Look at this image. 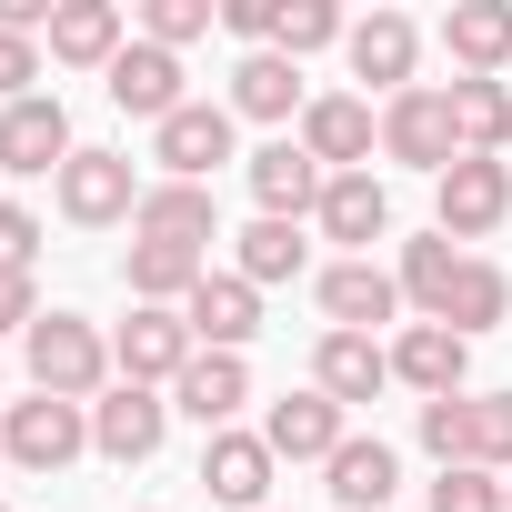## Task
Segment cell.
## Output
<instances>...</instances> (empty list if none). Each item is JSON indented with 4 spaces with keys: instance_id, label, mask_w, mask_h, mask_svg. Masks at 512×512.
I'll return each instance as SVG.
<instances>
[{
    "instance_id": "4dcf8cb0",
    "label": "cell",
    "mask_w": 512,
    "mask_h": 512,
    "mask_svg": "<svg viewBox=\"0 0 512 512\" xmlns=\"http://www.w3.org/2000/svg\"><path fill=\"white\" fill-rule=\"evenodd\" d=\"M452 272H462V251L442 241V231H422V241H402V302L422 312V322H442V302H452Z\"/></svg>"
},
{
    "instance_id": "e575fe53",
    "label": "cell",
    "mask_w": 512,
    "mask_h": 512,
    "mask_svg": "<svg viewBox=\"0 0 512 512\" xmlns=\"http://www.w3.org/2000/svg\"><path fill=\"white\" fill-rule=\"evenodd\" d=\"M211 21H221L211 0H141V41H161V51H191Z\"/></svg>"
},
{
    "instance_id": "ba28073f",
    "label": "cell",
    "mask_w": 512,
    "mask_h": 512,
    "mask_svg": "<svg viewBox=\"0 0 512 512\" xmlns=\"http://www.w3.org/2000/svg\"><path fill=\"white\" fill-rule=\"evenodd\" d=\"M0 171H21V181H61L71 171V111H61V91H31V101H11L0 111Z\"/></svg>"
},
{
    "instance_id": "9c48e42d",
    "label": "cell",
    "mask_w": 512,
    "mask_h": 512,
    "mask_svg": "<svg viewBox=\"0 0 512 512\" xmlns=\"http://www.w3.org/2000/svg\"><path fill=\"white\" fill-rule=\"evenodd\" d=\"M392 382H412L422 402H452V392L472 382V342H462L452 322H402V332H392Z\"/></svg>"
},
{
    "instance_id": "484cf974",
    "label": "cell",
    "mask_w": 512,
    "mask_h": 512,
    "mask_svg": "<svg viewBox=\"0 0 512 512\" xmlns=\"http://www.w3.org/2000/svg\"><path fill=\"white\" fill-rule=\"evenodd\" d=\"M121 51H131V31H121L111 0H61V21H51V61H71V71H111Z\"/></svg>"
},
{
    "instance_id": "277c9868",
    "label": "cell",
    "mask_w": 512,
    "mask_h": 512,
    "mask_svg": "<svg viewBox=\"0 0 512 512\" xmlns=\"http://www.w3.org/2000/svg\"><path fill=\"white\" fill-rule=\"evenodd\" d=\"M141 171H131V151H71V171H61V221H81V231H111V221H131L141 211Z\"/></svg>"
},
{
    "instance_id": "7c38bea8",
    "label": "cell",
    "mask_w": 512,
    "mask_h": 512,
    "mask_svg": "<svg viewBox=\"0 0 512 512\" xmlns=\"http://www.w3.org/2000/svg\"><path fill=\"white\" fill-rule=\"evenodd\" d=\"M241 171H251V201H262V221H302V211H322V181H332L302 141H262Z\"/></svg>"
},
{
    "instance_id": "f35d334b",
    "label": "cell",
    "mask_w": 512,
    "mask_h": 512,
    "mask_svg": "<svg viewBox=\"0 0 512 512\" xmlns=\"http://www.w3.org/2000/svg\"><path fill=\"white\" fill-rule=\"evenodd\" d=\"M41 322V282L31 272H0V332H31Z\"/></svg>"
},
{
    "instance_id": "5bb4252c",
    "label": "cell",
    "mask_w": 512,
    "mask_h": 512,
    "mask_svg": "<svg viewBox=\"0 0 512 512\" xmlns=\"http://www.w3.org/2000/svg\"><path fill=\"white\" fill-rule=\"evenodd\" d=\"M312 302H322L332 332H382V322L402 312V282H392L382 262H332V272L312 282Z\"/></svg>"
},
{
    "instance_id": "30bf717a",
    "label": "cell",
    "mask_w": 512,
    "mask_h": 512,
    "mask_svg": "<svg viewBox=\"0 0 512 512\" xmlns=\"http://www.w3.org/2000/svg\"><path fill=\"white\" fill-rule=\"evenodd\" d=\"M161 432H171V402L141 392V382H111V392L91 402V452H101V462H151Z\"/></svg>"
},
{
    "instance_id": "74e56055",
    "label": "cell",
    "mask_w": 512,
    "mask_h": 512,
    "mask_svg": "<svg viewBox=\"0 0 512 512\" xmlns=\"http://www.w3.org/2000/svg\"><path fill=\"white\" fill-rule=\"evenodd\" d=\"M31 251H41V221L21 201H0V272H31Z\"/></svg>"
},
{
    "instance_id": "8d00e7d4",
    "label": "cell",
    "mask_w": 512,
    "mask_h": 512,
    "mask_svg": "<svg viewBox=\"0 0 512 512\" xmlns=\"http://www.w3.org/2000/svg\"><path fill=\"white\" fill-rule=\"evenodd\" d=\"M31 81H41V41L0 31V111H11V101H31Z\"/></svg>"
},
{
    "instance_id": "4316f807",
    "label": "cell",
    "mask_w": 512,
    "mask_h": 512,
    "mask_svg": "<svg viewBox=\"0 0 512 512\" xmlns=\"http://www.w3.org/2000/svg\"><path fill=\"white\" fill-rule=\"evenodd\" d=\"M322 472H332V502H342V512H392V492H402L392 442H362V432H352V442H342Z\"/></svg>"
},
{
    "instance_id": "8992f818",
    "label": "cell",
    "mask_w": 512,
    "mask_h": 512,
    "mask_svg": "<svg viewBox=\"0 0 512 512\" xmlns=\"http://www.w3.org/2000/svg\"><path fill=\"white\" fill-rule=\"evenodd\" d=\"M231 101H181L161 131H151V161H161V181H211L221 161H231Z\"/></svg>"
},
{
    "instance_id": "4fadbf2b",
    "label": "cell",
    "mask_w": 512,
    "mask_h": 512,
    "mask_svg": "<svg viewBox=\"0 0 512 512\" xmlns=\"http://www.w3.org/2000/svg\"><path fill=\"white\" fill-rule=\"evenodd\" d=\"M312 221H322V241H342V251H352V262H372V241L392 231V191H382L372 171H332Z\"/></svg>"
},
{
    "instance_id": "d6986e66",
    "label": "cell",
    "mask_w": 512,
    "mask_h": 512,
    "mask_svg": "<svg viewBox=\"0 0 512 512\" xmlns=\"http://www.w3.org/2000/svg\"><path fill=\"white\" fill-rule=\"evenodd\" d=\"M241 402H251V362L241 352H191V372L171 382V412H191L201 432H231Z\"/></svg>"
},
{
    "instance_id": "7402d4cb",
    "label": "cell",
    "mask_w": 512,
    "mask_h": 512,
    "mask_svg": "<svg viewBox=\"0 0 512 512\" xmlns=\"http://www.w3.org/2000/svg\"><path fill=\"white\" fill-rule=\"evenodd\" d=\"M131 302H151V312H181L201 282H211V251H191V241H131Z\"/></svg>"
},
{
    "instance_id": "44dd1931",
    "label": "cell",
    "mask_w": 512,
    "mask_h": 512,
    "mask_svg": "<svg viewBox=\"0 0 512 512\" xmlns=\"http://www.w3.org/2000/svg\"><path fill=\"white\" fill-rule=\"evenodd\" d=\"M262 442H272L282 462H332L352 432H342V402H332V392H282L272 422H262Z\"/></svg>"
},
{
    "instance_id": "1f68e13d",
    "label": "cell",
    "mask_w": 512,
    "mask_h": 512,
    "mask_svg": "<svg viewBox=\"0 0 512 512\" xmlns=\"http://www.w3.org/2000/svg\"><path fill=\"white\" fill-rule=\"evenodd\" d=\"M332 41H352V21L332 11V0H282V21H272V51H282V61H312V51H332Z\"/></svg>"
},
{
    "instance_id": "83f0119b",
    "label": "cell",
    "mask_w": 512,
    "mask_h": 512,
    "mask_svg": "<svg viewBox=\"0 0 512 512\" xmlns=\"http://www.w3.org/2000/svg\"><path fill=\"white\" fill-rule=\"evenodd\" d=\"M442 322H452L462 342L502 332V322H512V272H502V262H472V251H462V272H452V302H442Z\"/></svg>"
},
{
    "instance_id": "6da1fadb",
    "label": "cell",
    "mask_w": 512,
    "mask_h": 512,
    "mask_svg": "<svg viewBox=\"0 0 512 512\" xmlns=\"http://www.w3.org/2000/svg\"><path fill=\"white\" fill-rule=\"evenodd\" d=\"M21 342H31V392H51V402H101L111 392V342L81 312H41Z\"/></svg>"
},
{
    "instance_id": "cb8c5ba5",
    "label": "cell",
    "mask_w": 512,
    "mask_h": 512,
    "mask_svg": "<svg viewBox=\"0 0 512 512\" xmlns=\"http://www.w3.org/2000/svg\"><path fill=\"white\" fill-rule=\"evenodd\" d=\"M352 81H372V91H412V61H422V31L402 21V11H372V21H352Z\"/></svg>"
},
{
    "instance_id": "ab89813d",
    "label": "cell",
    "mask_w": 512,
    "mask_h": 512,
    "mask_svg": "<svg viewBox=\"0 0 512 512\" xmlns=\"http://www.w3.org/2000/svg\"><path fill=\"white\" fill-rule=\"evenodd\" d=\"M0 512H11V502H0Z\"/></svg>"
},
{
    "instance_id": "603a6c76",
    "label": "cell",
    "mask_w": 512,
    "mask_h": 512,
    "mask_svg": "<svg viewBox=\"0 0 512 512\" xmlns=\"http://www.w3.org/2000/svg\"><path fill=\"white\" fill-rule=\"evenodd\" d=\"M442 51L462 61V81H502V61H512V0H452Z\"/></svg>"
},
{
    "instance_id": "836d02e7",
    "label": "cell",
    "mask_w": 512,
    "mask_h": 512,
    "mask_svg": "<svg viewBox=\"0 0 512 512\" xmlns=\"http://www.w3.org/2000/svg\"><path fill=\"white\" fill-rule=\"evenodd\" d=\"M422 452L452 472V462H472V392H452V402H422Z\"/></svg>"
},
{
    "instance_id": "ac0fdd59",
    "label": "cell",
    "mask_w": 512,
    "mask_h": 512,
    "mask_svg": "<svg viewBox=\"0 0 512 512\" xmlns=\"http://www.w3.org/2000/svg\"><path fill=\"white\" fill-rule=\"evenodd\" d=\"M382 382H392V342H372V332H322L312 392H332V402L352 412V402H382Z\"/></svg>"
},
{
    "instance_id": "f546056e",
    "label": "cell",
    "mask_w": 512,
    "mask_h": 512,
    "mask_svg": "<svg viewBox=\"0 0 512 512\" xmlns=\"http://www.w3.org/2000/svg\"><path fill=\"white\" fill-rule=\"evenodd\" d=\"M231 272H241L251 292H272V282H302V272H312V241H302V221H251Z\"/></svg>"
},
{
    "instance_id": "f1b7e54d",
    "label": "cell",
    "mask_w": 512,
    "mask_h": 512,
    "mask_svg": "<svg viewBox=\"0 0 512 512\" xmlns=\"http://www.w3.org/2000/svg\"><path fill=\"white\" fill-rule=\"evenodd\" d=\"M442 101H452L462 161H502V141H512V91H502V81H452Z\"/></svg>"
},
{
    "instance_id": "3957f363",
    "label": "cell",
    "mask_w": 512,
    "mask_h": 512,
    "mask_svg": "<svg viewBox=\"0 0 512 512\" xmlns=\"http://www.w3.org/2000/svg\"><path fill=\"white\" fill-rule=\"evenodd\" d=\"M382 161L432 171V181L462 161V141H452V101H442L432 81H412V91H392V101H382Z\"/></svg>"
},
{
    "instance_id": "7a4b0ae2",
    "label": "cell",
    "mask_w": 512,
    "mask_h": 512,
    "mask_svg": "<svg viewBox=\"0 0 512 512\" xmlns=\"http://www.w3.org/2000/svg\"><path fill=\"white\" fill-rule=\"evenodd\" d=\"M81 452H91V402H51V392H31V402L0 412V462L61 472V462H81Z\"/></svg>"
},
{
    "instance_id": "9a60e30c",
    "label": "cell",
    "mask_w": 512,
    "mask_h": 512,
    "mask_svg": "<svg viewBox=\"0 0 512 512\" xmlns=\"http://www.w3.org/2000/svg\"><path fill=\"white\" fill-rule=\"evenodd\" d=\"M272 442L262 432H211L201 442V482H211V502H231V512H272L262 492H272Z\"/></svg>"
},
{
    "instance_id": "d590c367",
    "label": "cell",
    "mask_w": 512,
    "mask_h": 512,
    "mask_svg": "<svg viewBox=\"0 0 512 512\" xmlns=\"http://www.w3.org/2000/svg\"><path fill=\"white\" fill-rule=\"evenodd\" d=\"M472 462L512 472V392H472Z\"/></svg>"
},
{
    "instance_id": "d6a6232c",
    "label": "cell",
    "mask_w": 512,
    "mask_h": 512,
    "mask_svg": "<svg viewBox=\"0 0 512 512\" xmlns=\"http://www.w3.org/2000/svg\"><path fill=\"white\" fill-rule=\"evenodd\" d=\"M422 512H512V482L502 472H482V462H452L442 482H432V502Z\"/></svg>"
},
{
    "instance_id": "5b68a950",
    "label": "cell",
    "mask_w": 512,
    "mask_h": 512,
    "mask_svg": "<svg viewBox=\"0 0 512 512\" xmlns=\"http://www.w3.org/2000/svg\"><path fill=\"white\" fill-rule=\"evenodd\" d=\"M191 352H201V342H191V322H181V312H151V302H131V322L111 332V372H121V382H141V392L181 382V372H191Z\"/></svg>"
},
{
    "instance_id": "d4e9b609",
    "label": "cell",
    "mask_w": 512,
    "mask_h": 512,
    "mask_svg": "<svg viewBox=\"0 0 512 512\" xmlns=\"http://www.w3.org/2000/svg\"><path fill=\"white\" fill-rule=\"evenodd\" d=\"M292 111H312V101H302V61L241 51V71H231V121H292Z\"/></svg>"
},
{
    "instance_id": "2e32d148",
    "label": "cell",
    "mask_w": 512,
    "mask_h": 512,
    "mask_svg": "<svg viewBox=\"0 0 512 512\" xmlns=\"http://www.w3.org/2000/svg\"><path fill=\"white\" fill-rule=\"evenodd\" d=\"M101 81H111V101H121L131 121H151V131L181 111V51H161V41H131Z\"/></svg>"
},
{
    "instance_id": "ffe728a7",
    "label": "cell",
    "mask_w": 512,
    "mask_h": 512,
    "mask_svg": "<svg viewBox=\"0 0 512 512\" xmlns=\"http://www.w3.org/2000/svg\"><path fill=\"white\" fill-rule=\"evenodd\" d=\"M181 322H191V342H201V352H241L251 332H262V292H251L241 272H211V282L181 302Z\"/></svg>"
},
{
    "instance_id": "e0dca14e",
    "label": "cell",
    "mask_w": 512,
    "mask_h": 512,
    "mask_svg": "<svg viewBox=\"0 0 512 512\" xmlns=\"http://www.w3.org/2000/svg\"><path fill=\"white\" fill-rule=\"evenodd\" d=\"M131 241H221V201H211V181H151L141 191V211H131Z\"/></svg>"
},
{
    "instance_id": "8fae6325",
    "label": "cell",
    "mask_w": 512,
    "mask_h": 512,
    "mask_svg": "<svg viewBox=\"0 0 512 512\" xmlns=\"http://www.w3.org/2000/svg\"><path fill=\"white\" fill-rule=\"evenodd\" d=\"M302 151H312L322 171H372V151H382V121H372V101H352V91H322V101L302 111Z\"/></svg>"
},
{
    "instance_id": "52a82bcc",
    "label": "cell",
    "mask_w": 512,
    "mask_h": 512,
    "mask_svg": "<svg viewBox=\"0 0 512 512\" xmlns=\"http://www.w3.org/2000/svg\"><path fill=\"white\" fill-rule=\"evenodd\" d=\"M502 211H512V171L502 161H452L432 181V231L442 241H482V231H502Z\"/></svg>"
}]
</instances>
